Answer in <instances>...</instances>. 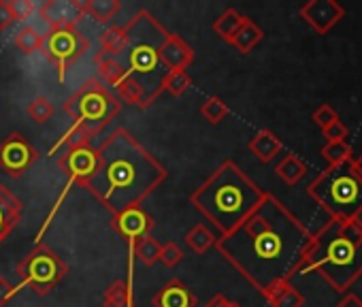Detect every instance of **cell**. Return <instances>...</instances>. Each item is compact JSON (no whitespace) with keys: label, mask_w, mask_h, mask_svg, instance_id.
<instances>
[{"label":"cell","mask_w":362,"mask_h":307,"mask_svg":"<svg viewBox=\"0 0 362 307\" xmlns=\"http://www.w3.org/2000/svg\"><path fill=\"white\" fill-rule=\"evenodd\" d=\"M243 20H245V16H241L237 9H226L224 13H220L218 18H216V22H214V33L220 37V39H224L226 43H230V39L235 37V33L241 28V24H243Z\"/></svg>","instance_id":"obj_29"},{"label":"cell","mask_w":362,"mask_h":307,"mask_svg":"<svg viewBox=\"0 0 362 307\" xmlns=\"http://www.w3.org/2000/svg\"><path fill=\"white\" fill-rule=\"evenodd\" d=\"M39 156V149L22 132H11L0 141V169L13 180H20Z\"/></svg>","instance_id":"obj_11"},{"label":"cell","mask_w":362,"mask_h":307,"mask_svg":"<svg viewBox=\"0 0 362 307\" xmlns=\"http://www.w3.org/2000/svg\"><path fill=\"white\" fill-rule=\"evenodd\" d=\"M298 13L317 35H326L343 20L345 9L337 0H309L300 7Z\"/></svg>","instance_id":"obj_13"},{"label":"cell","mask_w":362,"mask_h":307,"mask_svg":"<svg viewBox=\"0 0 362 307\" xmlns=\"http://www.w3.org/2000/svg\"><path fill=\"white\" fill-rule=\"evenodd\" d=\"M96 165H98V154H96V147L92 145L79 147V149H66L58 158V167L60 171H64L66 182L71 186H81V188L94 175Z\"/></svg>","instance_id":"obj_12"},{"label":"cell","mask_w":362,"mask_h":307,"mask_svg":"<svg viewBox=\"0 0 362 307\" xmlns=\"http://www.w3.org/2000/svg\"><path fill=\"white\" fill-rule=\"evenodd\" d=\"M103 307H134V290L128 288L126 279H115L103 294Z\"/></svg>","instance_id":"obj_27"},{"label":"cell","mask_w":362,"mask_h":307,"mask_svg":"<svg viewBox=\"0 0 362 307\" xmlns=\"http://www.w3.org/2000/svg\"><path fill=\"white\" fill-rule=\"evenodd\" d=\"M13 43H16V47H18L22 54L33 56V54H37V52H43L45 37H43L37 28H33V26L26 24V26H22V28L16 33Z\"/></svg>","instance_id":"obj_30"},{"label":"cell","mask_w":362,"mask_h":307,"mask_svg":"<svg viewBox=\"0 0 362 307\" xmlns=\"http://www.w3.org/2000/svg\"><path fill=\"white\" fill-rule=\"evenodd\" d=\"M262 37H264L262 28H260L254 20L245 18L243 24H241V28L235 33V37L230 39L228 45H233L239 54H250V52L262 41Z\"/></svg>","instance_id":"obj_23"},{"label":"cell","mask_w":362,"mask_h":307,"mask_svg":"<svg viewBox=\"0 0 362 307\" xmlns=\"http://www.w3.org/2000/svg\"><path fill=\"white\" fill-rule=\"evenodd\" d=\"M122 28L128 39V50H126L128 75L141 83V88L147 94V107H151L156 103V98H160V94H162L160 81L166 71L160 64L158 50L168 30L147 9H141Z\"/></svg>","instance_id":"obj_5"},{"label":"cell","mask_w":362,"mask_h":307,"mask_svg":"<svg viewBox=\"0 0 362 307\" xmlns=\"http://www.w3.org/2000/svg\"><path fill=\"white\" fill-rule=\"evenodd\" d=\"M322 137L326 139V143L345 141V137H347V126H345L341 120H337L334 124H330L328 128H324V130H322Z\"/></svg>","instance_id":"obj_40"},{"label":"cell","mask_w":362,"mask_h":307,"mask_svg":"<svg viewBox=\"0 0 362 307\" xmlns=\"http://www.w3.org/2000/svg\"><path fill=\"white\" fill-rule=\"evenodd\" d=\"M79 9L83 18L88 16L98 24H109L117 16L122 5L117 0H79Z\"/></svg>","instance_id":"obj_21"},{"label":"cell","mask_w":362,"mask_h":307,"mask_svg":"<svg viewBox=\"0 0 362 307\" xmlns=\"http://www.w3.org/2000/svg\"><path fill=\"white\" fill-rule=\"evenodd\" d=\"M158 56H160V64L164 66V71H186L194 62L197 54L179 35L166 33L160 43Z\"/></svg>","instance_id":"obj_15"},{"label":"cell","mask_w":362,"mask_h":307,"mask_svg":"<svg viewBox=\"0 0 362 307\" xmlns=\"http://www.w3.org/2000/svg\"><path fill=\"white\" fill-rule=\"evenodd\" d=\"M192 86V77L188 71H166L160 81V92H168L170 96H181Z\"/></svg>","instance_id":"obj_31"},{"label":"cell","mask_w":362,"mask_h":307,"mask_svg":"<svg viewBox=\"0 0 362 307\" xmlns=\"http://www.w3.org/2000/svg\"><path fill=\"white\" fill-rule=\"evenodd\" d=\"M16 273L20 275L18 292L22 288H30L37 296H47L69 273V265L43 241L35 245V250L18 262Z\"/></svg>","instance_id":"obj_8"},{"label":"cell","mask_w":362,"mask_h":307,"mask_svg":"<svg viewBox=\"0 0 362 307\" xmlns=\"http://www.w3.org/2000/svg\"><path fill=\"white\" fill-rule=\"evenodd\" d=\"M307 195L328 212L334 222H347L362 216V180L354 173L351 161L322 171L309 184Z\"/></svg>","instance_id":"obj_6"},{"label":"cell","mask_w":362,"mask_h":307,"mask_svg":"<svg viewBox=\"0 0 362 307\" xmlns=\"http://www.w3.org/2000/svg\"><path fill=\"white\" fill-rule=\"evenodd\" d=\"M62 109L73 124H81L94 134H100L122 111V100L100 79L90 77L62 103Z\"/></svg>","instance_id":"obj_7"},{"label":"cell","mask_w":362,"mask_h":307,"mask_svg":"<svg viewBox=\"0 0 362 307\" xmlns=\"http://www.w3.org/2000/svg\"><path fill=\"white\" fill-rule=\"evenodd\" d=\"M41 20L52 30H69L77 28L83 20V13L79 9V0H47L39 9Z\"/></svg>","instance_id":"obj_14"},{"label":"cell","mask_w":362,"mask_h":307,"mask_svg":"<svg viewBox=\"0 0 362 307\" xmlns=\"http://www.w3.org/2000/svg\"><path fill=\"white\" fill-rule=\"evenodd\" d=\"M96 134L90 130V128H86V126H81V124H71V128L49 147V156L54 158V154H58L62 147L64 149H79V147H88L90 145V141L94 139Z\"/></svg>","instance_id":"obj_20"},{"label":"cell","mask_w":362,"mask_h":307,"mask_svg":"<svg viewBox=\"0 0 362 307\" xmlns=\"http://www.w3.org/2000/svg\"><path fill=\"white\" fill-rule=\"evenodd\" d=\"M247 149L254 154V156L262 163V165H269V163H273L279 154L284 151V143H281V139L273 132V130H269V128H262V130H258L250 141H247Z\"/></svg>","instance_id":"obj_18"},{"label":"cell","mask_w":362,"mask_h":307,"mask_svg":"<svg viewBox=\"0 0 362 307\" xmlns=\"http://www.w3.org/2000/svg\"><path fill=\"white\" fill-rule=\"evenodd\" d=\"M128 50V39L122 26H109L100 35V52L109 58H119L126 56Z\"/></svg>","instance_id":"obj_26"},{"label":"cell","mask_w":362,"mask_h":307,"mask_svg":"<svg viewBox=\"0 0 362 307\" xmlns=\"http://www.w3.org/2000/svg\"><path fill=\"white\" fill-rule=\"evenodd\" d=\"M22 216H24L22 199H18L7 186L0 184V243L22 222Z\"/></svg>","instance_id":"obj_17"},{"label":"cell","mask_w":362,"mask_h":307,"mask_svg":"<svg viewBox=\"0 0 362 307\" xmlns=\"http://www.w3.org/2000/svg\"><path fill=\"white\" fill-rule=\"evenodd\" d=\"M160 250H162V243H160L153 235H145L143 239H139L136 250H134V256H136L145 267H153V265L160 260Z\"/></svg>","instance_id":"obj_32"},{"label":"cell","mask_w":362,"mask_h":307,"mask_svg":"<svg viewBox=\"0 0 362 307\" xmlns=\"http://www.w3.org/2000/svg\"><path fill=\"white\" fill-rule=\"evenodd\" d=\"M13 22L16 20H13V13L9 9V3H7V0H0V33L9 30Z\"/></svg>","instance_id":"obj_42"},{"label":"cell","mask_w":362,"mask_h":307,"mask_svg":"<svg viewBox=\"0 0 362 307\" xmlns=\"http://www.w3.org/2000/svg\"><path fill=\"white\" fill-rule=\"evenodd\" d=\"M311 235L298 275L317 271L337 292H347L362 277V243L345 239L334 220Z\"/></svg>","instance_id":"obj_4"},{"label":"cell","mask_w":362,"mask_h":307,"mask_svg":"<svg viewBox=\"0 0 362 307\" xmlns=\"http://www.w3.org/2000/svg\"><path fill=\"white\" fill-rule=\"evenodd\" d=\"M218 239H220L218 233H214L211 228H207V224H203V222L194 224V226L186 233V245H188L194 254H199V256H203V254H207V250L216 248Z\"/></svg>","instance_id":"obj_24"},{"label":"cell","mask_w":362,"mask_h":307,"mask_svg":"<svg viewBox=\"0 0 362 307\" xmlns=\"http://www.w3.org/2000/svg\"><path fill=\"white\" fill-rule=\"evenodd\" d=\"M320 154L326 158L328 167H337V165H343V163L351 161V145L347 141L326 143Z\"/></svg>","instance_id":"obj_33"},{"label":"cell","mask_w":362,"mask_h":307,"mask_svg":"<svg viewBox=\"0 0 362 307\" xmlns=\"http://www.w3.org/2000/svg\"><path fill=\"white\" fill-rule=\"evenodd\" d=\"M94 64H96L98 79L103 83H107V86H113V88L128 75V69H126L124 62H119L117 58H109L103 52H98L94 56Z\"/></svg>","instance_id":"obj_22"},{"label":"cell","mask_w":362,"mask_h":307,"mask_svg":"<svg viewBox=\"0 0 362 307\" xmlns=\"http://www.w3.org/2000/svg\"><path fill=\"white\" fill-rule=\"evenodd\" d=\"M277 178L288 184V186H296L305 175H307V165L296 156V154H286V156L277 163L275 167Z\"/></svg>","instance_id":"obj_25"},{"label":"cell","mask_w":362,"mask_h":307,"mask_svg":"<svg viewBox=\"0 0 362 307\" xmlns=\"http://www.w3.org/2000/svg\"><path fill=\"white\" fill-rule=\"evenodd\" d=\"M311 237V231L267 192L233 233L218 239L216 248L262 294L273 284L298 275Z\"/></svg>","instance_id":"obj_1"},{"label":"cell","mask_w":362,"mask_h":307,"mask_svg":"<svg viewBox=\"0 0 362 307\" xmlns=\"http://www.w3.org/2000/svg\"><path fill=\"white\" fill-rule=\"evenodd\" d=\"M16 294H18V288L7 277L0 275V307H5Z\"/></svg>","instance_id":"obj_41"},{"label":"cell","mask_w":362,"mask_h":307,"mask_svg":"<svg viewBox=\"0 0 362 307\" xmlns=\"http://www.w3.org/2000/svg\"><path fill=\"white\" fill-rule=\"evenodd\" d=\"M337 228L345 239L362 243V220L360 218H354V220H347V222H337Z\"/></svg>","instance_id":"obj_39"},{"label":"cell","mask_w":362,"mask_h":307,"mask_svg":"<svg viewBox=\"0 0 362 307\" xmlns=\"http://www.w3.org/2000/svg\"><path fill=\"white\" fill-rule=\"evenodd\" d=\"M262 296L269 301L271 307H303L305 305L303 292L296 286H292V282H288V279L273 284L271 288H267L262 292Z\"/></svg>","instance_id":"obj_19"},{"label":"cell","mask_w":362,"mask_h":307,"mask_svg":"<svg viewBox=\"0 0 362 307\" xmlns=\"http://www.w3.org/2000/svg\"><path fill=\"white\" fill-rule=\"evenodd\" d=\"M264 190L254 184L235 161H224L192 195L190 205L211 222L218 237L233 233L264 199Z\"/></svg>","instance_id":"obj_3"},{"label":"cell","mask_w":362,"mask_h":307,"mask_svg":"<svg viewBox=\"0 0 362 307\" xmlns=\"http://www.w3.org/2000/svg\"><path fill=\"white\" fill-rule=\"evenodd\" d=\"M151 303L153 307H197L199 296L179 277H173L153 294Z\"/></svg>","instance_id":"obj_16"},{"label":"cell","mask_w":362,"mask_h":307,"mask_svg":"<svg viewBox=\"0 0 362 307\" xmlns=\"http://www.w3.org/2000/svg\"><path fill=\"white\" fill-rule=\"evenodd\" d=\"M96 171L83 188L111 216L141 207L168 178L166 167L128 128H115L96 147Z\"/></svg>","instance_id":"obj_2"},{"label":"cell","mask_w":362,"mask_h":307,"mask_svg":"<svg viewBox=\"0 0 362 307\" xmlns=\"http://www.w3.org/2000/svg\"><path fill=\"white\" fill-rule=\"evenodd\" d=\"M26 113H28V117L35 124H45V122L52 120V115L56 113V109H54V103H49L45 96H37V98H33L26 105Z\"/></svg>","instance_id":"obj_34"},{"label":"cell","mask_w":362,"mask_h":307,"mask_svg":"<svg viewBox=\"0 0 362 307\" xmlns=\"http://www.w3.org/2000/svg\"><path fill=\"white\" fill-rule=\"evenodd\" d=\"M311 120H313L315 126H320V130H324V128H328L330 124H334V122L339 120V115H337V111H334L330 105L324 103V105H320V107L313 111Z\"/></svg>","instance_id":"obj_38"},{"label":"cell","mask_w":362,"mask_h":307,"mask_svg":"<svg viewBox=\"0 0 362 307\" xmlns=\"http://www.w3.org/2000/svg\"><path fill=\"white\" fill-rule=\"evenodd\" d=\"M113 90L117 92L119 100H124L132 107H139V109H147V94L134 77L126 75Z\"/></svg>","instance_id":"obj_28"},{"label":"cell","mask_w":362,"mask_h":307,"mask_svg":"<svg viewBox=\"0 0 362 307\" xmlns=\"http://www.w3.org/2000/svg\"><path fill=\"white\" fill-rule=\"evenodd\" d=\"M205 307H241V305H239V303L228 301L224 294H220V292H218V294H214V296L207 301V305H205Z\"/></svg>","instance_id":"obj_43"},{"label":"cell","mask_w":362,"mask_h":307,"mask_svg":"<svg viewBox=\"0 0 362 307\" xmlns=\"http://www.w3.org/2000/svg\"><path fill=\"white\" fill-rule=\"evenodd\" d=\"M351 169H354V173L362 180V154L358 158H351Z\"/></svg>","instance_id":"obj_45"},{"label":"cell","mask_w":362,"mask_h":307,"mask_svg":"<svg viewBox=\"0 0 362 307\" xmlns=\"http://www.w3.org/2000/svg\"><path fill=\"white\" fill-rule=\"evenodd\" d=\"M186 252L181 250L175 241H168V243H162V250H160V262L168 269L177 267L181 260H184Z\"/></svg>","instance_id":"obj_36"},{"label":"cell","mask_w":362,"mask_h":307,"mask_svg":"<svg viewBox=\"0 0 362 307\" xmlns=\"http://www.w3.org/2000/svg\"><path fill=\"white\" fill-rule=\"evenodd\" d=\"M153 224H156L153 218L143 207H130L126 212H119V214L111 216V226L115 228V233L128 245V275H126V284L132 290H134L132 279H134V260H136L134 250H136L139 239H143L145 235H151Z\"/></svg>","instance_id":"obj_10"},{"label":"cell","mask_w":362,"mask_h":307,"mask_svg":"<svg viewBox=\"0 0 362 307\" xmlns=\"http://www.w3.org/2000/svg\"><path fill=\"white\" fill-rule=\"evenodd\" d=\"M7 3L16 22H28L37 11V5L30 3V0H7Z\"/></svg>","instance_id":"obj_37"},{"label":"cell","mask_w":362,"mask_h":307,"mask_svg":"<svg viewBox=\"0 0 362 307\" xmlns=\"http://www.w3.org/2000/svg\"><path fill=\"white\" fill-rule=\"evenodd\" d=\"M201 115L209 122V124H220L226 115H228V105L220 98V96H209L203 100L201 105Z\"/></svg>","instance_id":"obj_35"},{"label":"cell","mask_w":362,"mask_h":307,"mask_svg":"<svg viewBox=\"0 0 362 307\" xmlns=\"http://www.w3.org/2000/svg\"><path fill=\"white\" fill-rule=\"evenodd\" d=\"M334 307H362V299L354 292H345V296Z\"/></svg>","instance_id":"obj_44"},{"label":"cell","mask_w":362,"mask_h":307,"mask_svg":"<svg viewBox=\"0 0 362 307\" xmlns=\"http://www.w3.org/2000/svg\"><path fill=\"white\" fill-rule=\"evenodd\" d=\"M90 50V39L79 28L69 30H52L49 37H45L43 54L58 71V81L64 83L66 71Z\"/></svg>","instance_id":"obj_9"}]
</instances>
